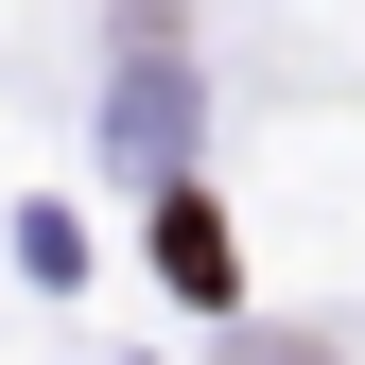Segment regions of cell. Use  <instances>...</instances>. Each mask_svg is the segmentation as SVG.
Instances as JSON below:
<instances>
[{"instance_id":"6da1fadb","label":"cell","mask_w":365,"mask_h":365,"mask_svg":"<svg viewBox=\"0 0 365 365\" xmlns=\"http://www.w3.org/2000/svg\"><path fill=\"white\" fill-rule=\"evenodd\" d=\"M157 261H174L192 296H226V244H209V209H157Z\"/></svg>"}]
</instances>
